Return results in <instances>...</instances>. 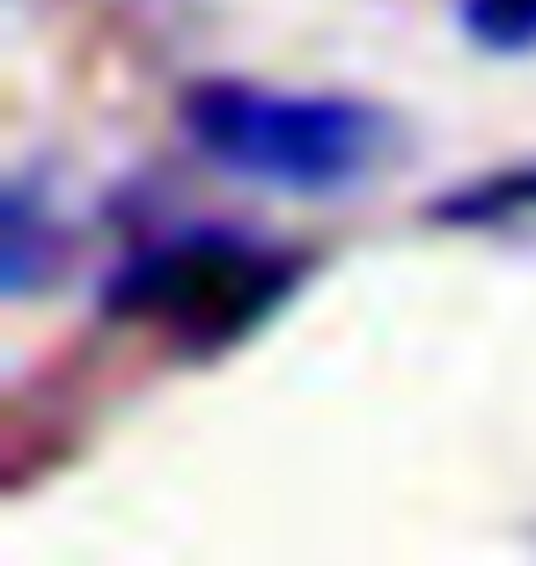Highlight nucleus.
<instances>
[{
	"label": "nucleus",
	"instance_id": "f257e3e1",
	"mask_svg": "<svg viewBox=\"0 0 536 566\" xmlns=\"http://www.w3.org/2000/svg\"><path fill=\"white\" fill-rule=\"evenodd\" d=\"M185 133L213 169L265 191H294V199L368 185L397 147L390 111L360 96H287L265 82H191Z\"/></svg>",
	"mask_w": 536,
	"mask_h": 566
},
{
	"label": "nucleus",
	"instance_id": "f03ea898",
	"mask_svg": "<svg viewBox=\"0 0 536 566\" xmlns=\"http://www.w3.org/2000/svg\"><path fill=\"white\" fill-rule=\"evenodd\" d=\"M294 280H302V258L272 251L258 235L191 221L125 258L104 287V310L118 324H155V332L185 338L191 354H221L287 302Z\"/></svg>",
	"mask_w": 536,
	"mask_h": 566
},
{
	"label": "nucleus",
	"instance_id": "7ed1b4c3",
	"mask_svg": "<svg viewBox=\"0 0 536 566\" xmlns=\"http://www.w3.org/2000/svg\"><path fill=\"white\" fill-rule=\"evenodd\" d=\"M66 258H74V235H66V213L60 199L44 191L38 169H15L8 191H0V280L8 294H38L66 273Z\"/></svg>",
	"mask_w": 536,
	"mask_h": 566
},
{
	"label": "nucleus",
	"instance_id": "20e7f679",
	"mask_svg": "<svg viewBox=\"0 0 536 566\" xmlns=\"http://www.w3.org/2000/svg\"><path fill=\"white\" fill-rule=\"evenodd\" d=\"M441 229H485V235H536V163L493 169L477 185H455L433 199Z\"/></svg>",
	"mask_w": 536,
	"mask_h": 566
},
{
	"label": "nucleus",
	"instance_id": "39448f33",
	"mask_svg": "<svg viewBox=\"0 0 536 566\" xmlns=\"http://www.w3.org/2000/svg\"><path fill=\"white\" fill-rule=\"evenodd\" d=\"M455 22L477 52H500V60L536 52V0H455Z\"/></svg>",
	"mask_w": 536,
	"mask_h": 566
}]
</instances>
